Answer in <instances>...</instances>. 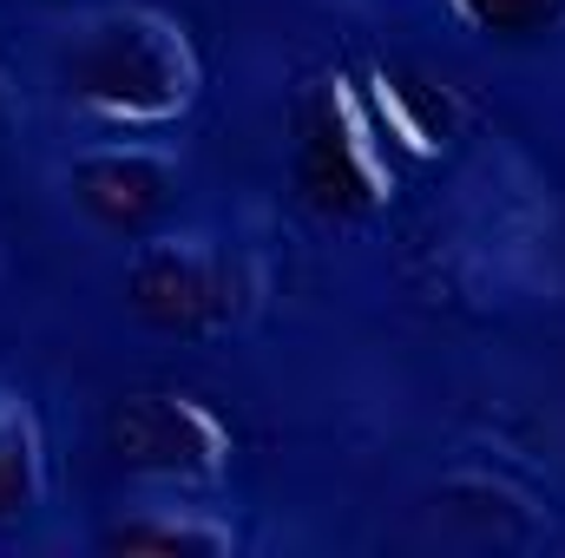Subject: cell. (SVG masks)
Here are the masks:
<instances>
[{
    "mask_svg": "<svg viewBox=\"0 0 565 558\" xmlns=\"http://www.w3.org/2000/svg\"><path fill=\"white\" fill-rule=\"evenodd\" d=\"M126 296L139 309V322H151L158 335H178V342H211V335H231L244 315H250V264L217 250V244H139L132 270H126Z\"/></svg>",
    "mask_w": 565,
    "mask_h": 558,
    "instance_id": "obj_3",
    "label": "cell"
},
{
    "mask_svg": "<svg viewBox=\"0 0 565 558\" xmlns=\"http://www.w3.org/2000/svg\"><path fill=\"white\" fill-rule=\"evenodd\" d=\"M171 197H178V164L151 144H99L73 164V204L113 237H151Z\"/></svg>",
    "mask_w": 565,
    "mask_h": 558,
    "instance_id": "obj_5",
    "label": "cell"
},
{
    "mask_svg": "<svg viewBox=\"0 0 565 558\" xmlns=\"http://www.w3.org/2000/svg\"><path fill=\"white\" fill-rule=\"evenodd\" d=\"M46 500V440L26 401H0V526H20Z\"/></svg>",
    "mask_w": 565,
    "mask_h": 558,
    "instance_id": "obj_8",
    "label": "cell"
},
{
    "mask_svg": "<svg viewBox=\"0 0 565 558\" xmlns=\"http://www.w3.org/2000/svg\"><path fill=\"white\" fill-rule=\"evenodd\" d=\"M362 99H369L388 151H415V158H427L434 144L454 132V119H460V93L447 79L408 73V66H375L362 79Z\"/></svg>",
    "mask_w": 565,
    "mask_h": 558,
    "instance_id": "obj_6",
    "label": "cell"
},
{
    "mask_svg": "<svg viewBox=\"0 0 565 558\" xmlns=\"http://www.w3.org/2000/svg\"><path fill=\"white\" fill-rule=\"evenodd\" d=\"M99 546L119 552V558H224L231 552V526H217V519H204V513L151 506V513H132V519L106 526Z\"/></svg>",
    "mask_w": 565,
    "mask_h": 558,
    "instance_id": "obj_7",
    "label": "cell"
},
{
    "mask_svg": "<svg viewBox=\"0 0 565 558\" xmlns=\"http://www.w3.org/2000/svg\"><path fill=\"white\" fill-rule=\"evenodd\" d=\"M106 453L119 473L151 486H211L231 466V427L211 415L198 395L139 388L113 401L106 415Z\"/></svg>",
    "mask_w": 565,
    "mask_h": 558,
    "instance_id": "obj_4",
    "label": "cell"
},
{
    "mask_svg": "<svg viewBox=\"0 0 565 558\" xmlns=\"http://www.w3.org/2000/svg\"><path fill=\"white\" fill-rule=\"evenodd\" d=\"M66 99L113 132H158L198 99V53L158 7H99L60 46Z\"/></svg>",
    "mask_w": 565,
    "mask_h": 558,
    "instance_id": "obj_1",
    "label": "cell"
},
{
    "mask_svg": "<svg viewBox=\"0 0 565 558\" xmlns=\"http://www.w3.org/2000/svg\"><path fill=\"white\" fill-rule=\"evenodd\" d=\"M296 191L329 224H362L395 197L388 139L355 79H316L296 112Z\"/></svg>",
    "mask_w": 565,
    "mask_h": 558,
    "instance_id": "obj_2",
    "label": "cell"
},
{
    "mask_svg": "<svg viewBox=\"0 0 565 558\" xmlns=\"http://www.w3.org/2000/svg\"><path fill=\"white\" fill-rule=\"evenodd\" d=\"M447 7H454L460 26H473L487 40H507V46L546 40V33L565 26V0H447Z\"/></svg>",
    "mask_w": 565,
    "mask_h": 558,
    "instance_id": "obj_9",
    "label": "cell"
}]
</instances>
